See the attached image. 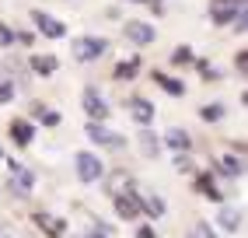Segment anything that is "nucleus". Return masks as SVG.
Wrapping results in <instances>:
<instances>
[{"label":"nucleus","mask_w":248,"mask_h":238,"mask_svg":"<svg viewBox=\"0 0 248 238\" xmlns=\"http://www.w3.org/2000/svg\"><path fill=\"white\" fill-rule=\"evenodd\" d=\"M74 56L80 60V63H88V60H98V56H102L105 53V49H108V42L105 39H74Z\"/></svg>","instance_id":"f257e3e1"},{"label":"nucleus","mask_w":248,"mask_h":238,"mask_svg":"<svg viewBox=\"0 0 248 238\" xmlns=\"http://www.w3.org/2000/svg\"><path fill=\"white\" fill-rule=\"evenodd\" d=\"M102 172H105V165L98 161L94 154H88V151H84V154H77V175L84 179V182H94V179H102Z\"/></svg>","instance_id":"f03ea898"},{"label":"nucleus","mask_w":248,"mask_h":238,"mask_svg":"<svg viewBox=\"0 0 248 238\" xmlns=\"http://www.w3.org/2000/svg\"><path fill=\"white\" fill-rule=\"evenodd\" d=\"M238 7H245V4H238V0H210V18L217 25H227L238 14Z\"/></svg>","instance_id":"7ed1b4c3"},{"label":"nucleus","mask_w":248,"mask_h":238,"mask_svg":"<svg viewBox=\"0 0 248 238\" xmlns=\"http://www.w3.org/2000/svg\"><path fill=\"white\" fill-rule=\"evenodd\" d=\"M31 182H35V175H31L28 168L11 165V186L18 189V196H28V193H31Z\"/></svg>","instance_id":"20e7f679"},{"label":"nucleus","mask_w":248,"mask_h":238,"mask_svg":"<svg viewBox=\"0 0 248 238\" xmlns=\"http://www.w3.org/2000/svg\"><path fill=\"white\" fill-rule=\"evenodd\" d=\"M84 112H88L91 119H105V116H108V109H105V98L98 95L94 88H88V91H84Z\"/></svg>","instance_id":"39448f33"},{"label":"nucleus","mask_w":248,"mask_h":238,"mask_svg":"<svg viewBox=\"0 0 248 238\" xmlns=\"http://www.w3.org/2000/svg\"><path fill=\"white\" fill-rule=\"evenodd\" d=\"M35 25L46 32L49 39H63V35H67V25L56 21V18H49V14H42V11H35Z\"/></svg>","instance_id":"423d86ee"},{"label":"nucleus","mask_w":248,"mask_h":238,"mask_svg":"<svg viewBox=\"0 0 248 238\" xmlns=\"http://www.w3.org/2000/svg\"><path fill=\"white\" fill-rule=\"evenodd\" d=\"M88 137H91L94 144H105V147H123V137H119V133H108L105 126H98V123L88 126Z\"/></svg>","instance_id":"0eeeda50"},{"label":"nucleus","mask_w":248,"mask_h":238,"mask_svg":"<svg viewBox=\"0 0 248 238\" xmlns=\"http://www.w3.org/2000/svg\"><path fill=\"white\" fill-rule=\"evenodd\" d=\"M126 35L143 46V42H154V28L143 25V21H126Z\"/></svg>","instance_id":"6e6552de"},{"label":"nucleus","mask_w":248,"mask_h":238,"mask_svg":"<svg viewBox=\"0 0 248 238\" xmlns=\"http://www.w3.org/2000/svg\"><path fill=\"white\" fill-rule=\"evenodd\" d=\"M115 210H119V217L133 221V217H140V203H137L133 196H129V193H126V196L119 193V196H115Z\"/></svg>","instance_id":"1a4fd4ad"},{"label":"nucleus","mask_w":248,"mask_h":238,"mask_svg":"<svg viewBox=\"0 0 248 238\" xmlns=\"http://www.w3.org/2000/svg\"><path fill=\"white\" fill-rule=\"evenodd\" d=\"M129 112H133L137 123H151V119H154V105H151V102H143V98L129 102Z\"/></svg>","instance_id":"9d476101"},{"label":"nucleus","mask_w":248,"mask_h":238,"mask_svg":"<svg viewBox=\"0 0 248 238\" xmlns=\"http://www.w3.org/2000/svg\"><path fill=\"white\" fill-rule=\"evenodd\" d=\"M35 221H39V228L49 231V235H63V231H67V224H63L60 217H53V214H39Z\"/></svg>","instance_id":"9b49d317"},{"label":"nucleus","mask_w":248,"mask_h":238,"mask_svg":"<svg viewBox=\"0 0 248 238\" xmlns=\"http://www.w3.org/2000/svg\"><path fill=\"white\" fill-rule=\"evenodd\" d=\"M220 228H224V231H238V228H241V210L224 207V210H220Z\"/></svg>","instance_id":"f8f14e48"},{"label":"nucleus","mask_w":248,"mask_h":238,"mask_svg":"<svg viewBox=\"0 0 248 238\" xmlns=\"http://www.w3.org/2000/svg\"><path fill=\"white\" fill-rule=\"evenodd\" d=\"M11 133H14V140H18L21 147H28V144H31V126H28V123H21V119H14V123H11Z\"/></svg>","instance_id":"ddd939ff"},{"label":"nucleus","mask_w":248,"mask_h":238,"mask_svg":"<svg viewBox=\"0 0 248 238\" xmlns=\"http://www.w3.org/2000/svg\"><path fill=\"white\" fill-rule=\"evenodd\" d=\"M154 81H157V84H161V88L168 91V95H182V91H186V84H182V81H175V77H168V74H154Z\"/></svg>","instance_id":"4468645a"},{"label":"nucleus","mask_w":248,"mask_h":238,"mask_svg":"<svg viewBox=\"0 0 248 238\" xmlns=\"http://www.w3.org/2000/svg\"><path fill=\"white\" fill-rule=\"evenodd\" d=\"M164 140H168L175 151H189V144H192L186 130H168V137H164Z\"/></svg>","instance_id":"2eb2a0df"},{"label":"nucleus","mask_w":248,"mask_h":238,"mask_svg":"<svg viewBox=\"0 0 248 238\" xmlns=\"http://www.w3.org/2000/svg\"><path fill=\"white\" fill-rule=\"evenodd\" d=\"M220 172L231 175V179H241V175H245V165H241L238 158H224V161H220Z\"/></svg>","instance_id":"dca6fc26"},{"label":"nucleus","mask_w":248,"mask_h":238,"mask_svg":"<svg viewBox=\"0 0 248 238\" xmlns=\"http://www.w3.org/2000/svg\"><path fill=\"white\" fill-rule=\"evenodd\" d=\"M31 67L39 74H53L56 70V56H31Z\"/></svg>","instance_id":"f3484780"},{"label":"nucleus","mask_w":248,"mask_h":238,"mask_svg":"<svg viewBox=\"0 0 248 238\" xmlns=\"http://www.w3.org/2000/svg\"><path fill=\"white\" fill-rule=\"evenodd\" d=\"M196 186H200V193H203V196H210V200H220V196H224V193L217 189V186H213V182L206 179V175H200V182H196Z\"/></svg>","instance_id":"a211bd4d"},{"label":"nucleus","mask_w":248,"mask_h":238,"mask_svg":"<svg viewBox=\"0 0 248 238\" xmlns=\"http://www.w3.org/2000/svg\"><path fill=\"white\" fill-rule=\"evenodd\" d=\"M140 151H143V154H157V140H154V133H140Z\"/></svg>","instance_id":"6ab92c4d"},{"label":"nucleus","mask_w":248,"mask_h":238,"mask_svg":"<svg viewBox=\"0 0 248 238\" xmlns=\"http://www.w3.org/2000/svg\"><path fill=\"white\" fill-rule=\"evenodd\" d=\"M192 238H217V235H213V228L206 224V221H196V224H192Z\"/></svg>","instance_id":"aec40b11"},{"label":"nucleus","mask_w":248,"mask_h":238,"mask_svg":"<svg viewBox=\"0 0 248 238\" xmlns=\"http://www.w3.org/2000/svg\"><path fill=\"white\" fill-rule=\"evenodd\" d=\"M133 74H137V60H129V63H119V67H115V77H119V81L133 77Z\"/></svg>","instance_id":"412c9836"},{"label":"nucleus","mask_w":248,"mask_h":238,"mask_svg":"<svg viewBox=\"0 0 248 238\" xmlns=\"http://www.w3.org/2000/svg\"><path fill=\"white\" fill-rule=\"evenodd\" d=\"M143 207H147V214H154V217L164 214V203H161L157 196H147V200H143Z\"/></svg>","instance_id":"4be33fe9"},{"label":"nucleus","mask_w":248,"mask_h":238,"mask_svg":"<svg viewBox=\"0 0 248 238\" xmlns=\"http://www.w3.org/2000/svg\"><path fill=\"white\" fill-rule=\"evenodd\" d=\"M206 123H213V119H220L224 116V105H203V112H200Z\"/></svg>","instance_id":"5701e85b"},{"label":"nucleus","mask_w":248,"mask_h":238,"mask_svg":"<svg viewBox=\"0 0 248 238\" xmlns=\"http://www.w3.org/2000/svg\"><path fill=\"white\" fill-rule=\"evenodd\" d=\"M171 63H178V67H182V63H192V53H189L186 46H178L175 53H171Z\"/></svg>","instance_id":"b1692460"},{"label":"nucleus","mask_w":248,"mask_h":238,"mask_svg":"<svg viewBox=\"0 0 248 238\" xmlns=\"http://www.w3.org/2000/svg\"><path fill=\"white\" fill-rule=\"evenodd\" d=\"M35 119H42V123H46V126H56V123H60V116H56V112H49V109L42 112V105L35 109Z\"/></svg>","instance_id":"393cba45"},{"label":"nucleus","mask_w":248,"mask_h":238,"mask_svg":"<svg viewBox=\"0 0 248 238\" xmlns=\"http://www.w3.org/2000/svg\"><path fill=\"white\" fill-rule=\"evenodd\" d=\"M11 98H14V84H11V81H0V105L11 102Z\"/></svg>","instance_id":"a878e982"},{"label":"nucleus","mask_w":248,"mask_h":238,"mask_svg":"<svg viewBox=\"0 0 248 238\" xmlns=\"http://www.w3.org/2000/svg\"><path fill=\"white\" fill-rule=\"evenodd\" d=\"M175 168H178V172H186V175H192V161H189L186 154H178V158H175Z\"/></svg>","instance_id":"bb28decb"},{"label":"nucleus","mask_w":248,"mask_h":238,"mask_svg":"<svg viewBox=\"0 0 248 238\" xmlns=\"http://www.w3.org/2000/svg\"><path fill=\"white\" fill-rule=\"evenodd\" d=\"M123 182H129L126 172H115V175H112V193H115V196H119V186H123Z\"/></svg>","instance_id":"cd10ccee"},{"label":"nucleus","mask_w":248,"mask_h":238,"mask_svg":"<svg viewBox=\"0 0 248 238\" xmlns=\"http://www.w3.org/2000/svg\"><path fill=\"white\" fill-rule=\"evenodd\" d=\"M14 35H11V28H4V25H0V42H11Z\"/></svg>","instance_id":"c85d7f7f"},{"label":"nucleus","mask_w":248,"mask_h":238,"mask_svg":"<svg viewBox=\"0 0 248 238\" xmlns=\"http://www.w3.org/2000/svg\"><path fill=\"white\" fill-rule=\"evenodd\" d=\"M137 238H154V228H140V231H137Z\"/></svg>","instance_id":"c756f323"},{"label":"nucleus","mask_w":248,"mask_h":238,"mask_svg":"<svg viewBox=\"0 0 248 238\" xmlns=\"http://www.w3.org/2000/svg\"><path fill=\"white\" fill-rule=\"evenodd\" d=\"M0 238H11V231H7V224H0Z\"/></svg>","instance_id":"7c9ffc66"},{"label":"nucleus","mask_w":248,"mask_h":238,"mask_svg":"<svg viewBox=\"0 0 248 238\" xmlns=\"http://www.w3.org/2000/svg\"><path fill=\"white\" fill-rule=\"evenodd\" d=\"M88 238H105V231H98V228H94V231H91Z\"/></svg>","instance_id":"2f4dec72"},{"label":"nucleus","mask_w":248,"mask_h":238,"mask_svg":"<svg viewBox=\"0 0 248 238\" xmlns=\"http://www.w3.org/2000/svg\"><path fill=\"white\" fill-rule=\"evenodd\" d=\"M137 4H143V0H137Z\"/></svg>","instance_id":"473e14b6"}]
</instances>
